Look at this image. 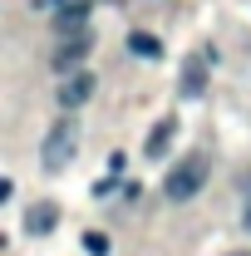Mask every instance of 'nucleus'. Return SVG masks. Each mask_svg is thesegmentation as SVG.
<instances>
[{
  "label": "nucleus",
  "mask_w": 251,
  "mask_h": 256,
  "mask_svg": "<svg viewBox=\"0 0 251 256\" xmlns=\"http://www.w3.org/2000/svg\"><path fill=\"white\" fill-rule=\"evenodd\" d=\"M74 153H79V118H60V124L50 128V138L40 143V162H44L50 172H60Z\"/></svg>",
  "instance_id": "nucleus-1"
},
{
  "label": "nucleus",
  "mask_w": 251,
  "mask_h": 256,
  "mask_svg": "<svg viewBox=\"0 0 251 256\" xmlns=\"http://www.w3.org/2000/svg\"><path fill=\"white\" fill-rule=\"evenodd\" d=\"M202 182H207V158H202V153H188V158L168 172L162 192H168V202H188V197H197Z\"/></svg>",
  "instance_id": "nucleus-2"
},
{
  "label": "nucleus",
  "mask_w": 251,
  "mask_h": 256,
  "mask_svg": "<svg viewBox=\"0 0 251 256\" xmlns=\"http://www.w3.org/2000/svg\"><path fill=\"white\" fill-rule=\"evenodd\" d=\"M84 54H89V34H69V40H64L60 50H54V60H50V64H54L60 74H74Z\"/></svg>",
  "instance_id": "nucleus-3"
},
{
  "label": "nucleus",
  "mask_w": 251,
  "mask_h": 256,
  "mask_svg": "<svg viewBox=\"0 0 251 256\" xmlns=\"http://www.w3.org/2000/svg\"><path fill=\"white\" fill-rule=\"evenodd\" d=\"M89 94H94V74H89V69H79V74H69V79H64L60 104H64V108H74V104H84Z\"/></svg>",
  "instance_id": "nucleus-4"
},
{
  "label": "nucleus",
  "mask_w": 251,
  "mask_h": 256,
  "mask_svg": "<svg viewBox=\"0 0 251 256\" xmlns=\"http://www.w3.org/2000/svg\"><path fill=\"white\" fill-rule=\"evenodd\" d=\"M84 20H89V0H69V5H60V34H84Z\"/></svg>",
  "instance_id": "nucleus-5"
},
{
  "label": "nucleus",
  "mask_w": 251,
  "mask_h": 256,
  "mask_svg": "<svg viewBox=\"0 0 251 256\" xmlns=\"http://www.w3.org/2000/svg\"><path fill=\"white\" fill-rule=\"evenodd\" d=\"M54 222H60V207L54 202H34L30 217H25V232L30 236H44V232H54Z\"/></svg>",
  "instance_id": "nucleus-6"
},
{
  "label": "nucleus",
  "mask_w": 251,
  "mask_h": 256,
  "mask_svg": "<svg viewBox=\"0 0 251 256\" xmlns=\"http://www.w3.org/2000/svg\"><path fill=\"white\" fill-rule=\"evenodd\" d=\"M172 133H178V118H158V124H153V133H148V143H143V153H148V158H158V153H168Z\"/></svg>",
  "instance_id": "nucleus-7"
},
{
  "label": "nucleus",
  "mask_w": 251,
  "mask_h": 256,
  "mask_svg": "<svg viewBox=\"0 0 251 256\" xmlns=\"http://www.w3.org/2000/svg\"><path fill=\"white\" fill-rule=\"evenodd\" d=\"M202 84H207V60L192 54V60L182 64V98H197V94H202Z\"/></svg>",
  "instance_id": "nucleus-8"
},
{
  "label": "nucleus",
  "mask_w": 251,
  "mask_h": 256,
  "mask_svg": "<svg viewBox=\"0 0 251 256\" xmlns=\"http://www.w3.org/2000/svg\"><path fill=\"white\" fill-rule=\"evenodd\" d=\"M128 50L143 54V60H162V40L148 34V30H133V34H128Z\"/></svg>",
  "instance_id": "nucleus-9"
},
{
  "label": "nucleus",
  "mask_w": 251,
  "mask_h": 256,
  "mask_svg": "<svg viewBox=\"0 0 251 256\" xmlns=\"http://www.w3.org/2000/svg\"><path fill=\"white\" fill-rule=\"evenodd\" d=\"M84 246H89L94 256H104V252H108V236H104V232H89V236H84Z\"/></svg>",
  "instance_id": "nucleus-10"
},
{
  "label": "nucleus",
  "mask_w": 251,
  "mask_h": 256,
  "mask_svg": "<svg viewBox=\"0 0 251 256\" xmlns=\"http://www.w3.org/2000/svg\"><path fill=\"white\" fill-rule=\"evenodd\" d=\"M242 222H246V232H251V182H246V212H242Z\"/></svg>",
  "instance_id": "nucleus-11"
},
{
  "label": "nucleus",
  "mask_w": 251,
  "mask_h": 256,
  "mask_svg": "<svg viewBox=\"0 0 251 256\" xmlns=\"http://www.w3.org/2000/svg\"><path fill=\"white\" fill-rule=\"evenodd\" d=\"M60 5H69V0H60Z\"/></svg>",
  "instance_id": "nucleus-12"
},
{
  "label": "nucleus",
  "mask_w": 251,
  "mask_h": 256,
  "mask_svg": "<svg viewBox=\"0 0 251 256\" xmlns=\"http://www.w3.org/2000/svg\"><path fill=\"white\" fill-rule=\"evenodd\" d=\"M236 256H246V252H236Z\"/></svg>",
  "instance_id": "nucleus-13"
}]
</instances>
